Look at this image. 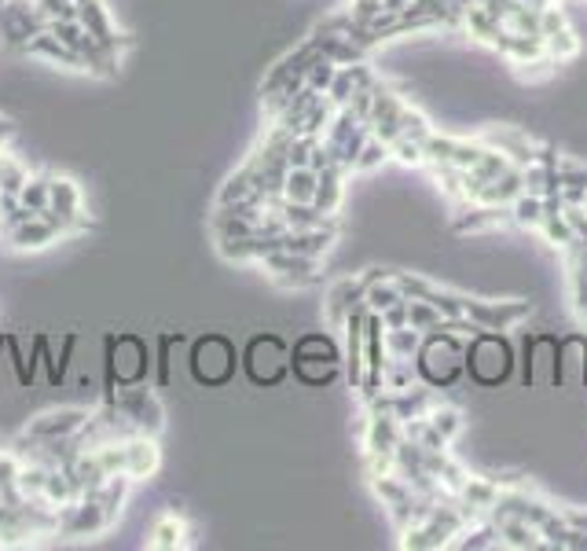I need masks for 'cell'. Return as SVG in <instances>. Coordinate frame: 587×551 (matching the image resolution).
<instances>
[{"label": "cell", "instance_id": "1", "mask_svg": "<svg viewBox=\"0 0 587 551\" xmlns=\"http://www.w3.org/2000/svg\"><path fill=\"white\" fill-rule=\"evenodd\" d=\"M514 364H518L514 361V345L488 328H477V334L463 350V371L482 390H499L503 382H510Z\"/></svg>", "mask_w": 587, "mask_h": 551}, {"label": "cell", "instance_id": "2", "mask_svg": "<svg viewBox=\"0 0 587 551\" xmlns=\"http://www.w3.org/2000/svg\"><path fill=\"white\" fill-rule=\"evenodd\" d=\"M463 350H466V345L455 339L452 323L437 328L426 342H418L415 368H418V375H423L426 387L452 390L455 382H459V375H463Z\"/></svg>", "mask_w": 587, "mask_h": 551}, {"label": "cell", "instance_id": "3", "mask_svg": "<svg viewBox=\"0 0 587 551\" xmlns=\"http://www.w3.org/2000/svg\"><path fill=\"white\" fill-rule=\"evenodd\" d=\"M525 387H558V339L536 334L525 342Z\"/></svg>", "mask_w": 587, "mask_h": 551}, {"label": "cell", "instance_id": "4", "mask_svg": "<svg viewBox=\"0 0 587 551\" xmlns=\"http://www.w3.org/2000/svg\"><path fill=\"white\" fill-rule=\"evenodd\" d=\"M250 379L257 382V387H275L283 375H286V350H283V342L280 339H257L254 345H250Z\"/></svg>", "mask_w": 587, "mask_h": 551}]
</instances>
